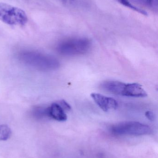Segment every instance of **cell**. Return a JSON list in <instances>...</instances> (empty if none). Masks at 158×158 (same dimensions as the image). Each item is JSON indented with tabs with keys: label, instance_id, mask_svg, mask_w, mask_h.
Wrapping results in <instances>:
<instances>
[{
	"label": "cell",
	"instance_id": "cell-6",
	"mask_svg": "<svg viewBox=\"0 0 158 158\" xmlns=\"http://www.w3.org/2000/svg\"><path fill=\"white\" fill-rule=\"evenodd\" d=\"M91 96L97 106L105 112L116 109L117 108V102L112 98L97 93H92Z\"/></svg>",
	"mask_w": 158,
	"mask_h": 158
},
{
	"label": "cell",
	"instance_id": "cell-12",
	"mask_svg": "<svg viewBox=\"0 0 158 158\" xmlns=\"http://www.w3.org/2000/svg\"><path fill=\"white\" fill-rule=\"evenodd\" d=\"M58 103L60 104L61 106L63 108V109H64L65 110H70V109H71V107H70V106L69 104H68L65 100H61V101H59Z\"/></svg>",
	"mask_w": 158,
	"mask_h": 158
},
{
	"label": "cell",
	"instance_id": "cell-11",
	"mask_svg": "<svg viewBox=\"0 0 158 158\" xmlns=\"http://www.w3.org/2000/svg\"><path fill=\"white\" fill-rule=\"evenodd\" d=\"M32 114L37 118H47L46 113V107H37L32 110Z\"/></svg>",
	"mask_w": 158,
	"mask_h": 158
},
{
	"label": "cell",
	"instance_id": "cell-5",
	"mask_svg": "<svg viewBox=\"0 0 158 158\" xmlns=\"http://www.w3.org/2000/svg\"><path fill=\"white\" fill-rule=\"evenodd\" d=\"M110 131L117 135H144L151 134V129L146 124L138 122H123L112 125Z\"/></svg>",
	"mask_w": 158,
	"mask_h": 158
},
{
	"label": "cell",
	"instance_id": "cell-2",
	"mask_svg": "<svg viewBox=\"0 0 158 158\" xmlns=\"http://www.w3.org/2000/svg\"><path fill=\"white\" fill-rule=\"evenodd\" d=\"M102 89L113 94L131 97H145L147 93L143 86L137 83H125L116 81L103 82L100 85Z\"/></svg>",
	"mask_w": 158,
	"mask_h": 158
},
{
	"label": "cell",
	"instance_id": "cell-14",
	"mask_svg": "<svg viewBox=\"0 0 158 158\" xmlns=\"http://www.w3.org/2000/svg\"><path fill=\"white\" fill-rule=\"evenodd\" d=\"M63 1L65 4L67 5H70L74 2L75 0H63Z\"/></svg>",
	"mask_w": 158,
	"mask_h": 158
},
{
	"label": "cell",
	"instance_id": "cell-7",
	"mask_svg": "<svg viewBox=\"0 0 158 158\" xmlns=\"http://www.w3.org/2000/svg\"><path fill=\"white\" fill-rule=\"evenodd\" d=\"M66 110L59 103H54L46 107L47 117L59 122H64L67 119Z\"/></svg>",
	"mask_w": 158,
	"mask_h": 158
},
{
	"label": "cell",
	"instance_id": "cell-1",
	"mask_svg": "<svg viewBox=\"0 0 158 158\" xmlns=\"http://www.w3.org/2000/svg\"><path fill=\"white\" fill-rule=\"evenodd\" d=\"M18 57L23 64L39 70H55L60 66L59 61L53 56L37 51H21L19 54Z\"/></svg>",
	"mask_w": 158,
	"mask_h": 158
},
{
	"label": "cell",
	"instance_id": "cell-13",
	"mask_svg": "<svg viewBox=\"0 0 158 158\" xmlns=\"http://www.w3.org/2000/svg\"><path fill=\"white\" fill-rule=\"evenodd\" d=\"M145 116L149 120L154 121L155 118V115L153 112L151 111H147L145 113Z\"/></svg>",
	"mask_w": 158,
	"mask_h": 158
},
{
	"label": "cell",
	"instance_id": "cell-3",
	"mask_svg": "<svg viewBox=\"0 0 158 158\" xmlns=\"http://www.w3.org/2000/svg\"><path fill=\"white\" fill-rule=\"evenodd\" d=\"M91 41L84 38H75L62 41L57 46V51L66 56L80 55L88 52L91 48Z\"/></svg>",
	"mask_w": 158,
	"mask_h": 158
},
{
	"label": "cell",
	"instance_id": "cell-10",
	"mask_svg": "<svg viewBox=\"0 0 158 158\" xmlns=\"http://www.w3.org/2000/svg\"><path fill=\"white\" fill-rule=\"evenodd\" d=\"M12 131L7 125H0V141H6L11 137Z\"/></svg>",
	"mask_w": 158,
	"mask_h": 158
},
{
	"label": "cell",
	"instance_id": "cell-9",
	"mask_svg": "<svg viewBox=\"0 0 158 158\" xmlns=\"http://www.w3.org/2000/svg\"><path fill=\"white\" fill-rule=\"evenodd\" d=\"M115 1H117V2L124 6H127L128 8H130V9H132V10L135 11V12H138V13L142 14L144 15H147V13L146 11L133 5L130 2V0H115Z\"/></svg>",
	"mask_w": 158,
	"mask_h": 158
},
{
	"label": "cell",
	"instance_id": "cell-8",
	"mask_svg": "<svg viewBox=\"0 0 158 158\" xmlns=\"http://www.w3.org/2000/svg\"><path fill=\"white\" fill-rule=\"evenodd\" d=\"M137 4L148 7L154 11H157L158 0H130Z\"/></svg>",
	"mask_w": 158,
	"mask_h": 158
},
{
	"label": "cell",
	"instance_id": "cell-4",
	"mask_svg": "<svg viewBox=\"0 0 158 158\" xmlns=\"http://www.w3.org/2000/svg\"><path fill=\"white\" fill-rule=\"evenodd\" d=\"M0 20L10 26H24L28 18L21 8L0 2Z\"/></svg>",
	"mask_w": 158,
	"mask_h": 158
}]
</instances>
